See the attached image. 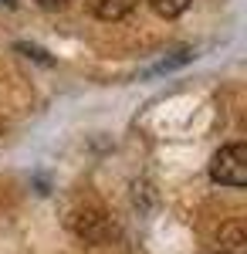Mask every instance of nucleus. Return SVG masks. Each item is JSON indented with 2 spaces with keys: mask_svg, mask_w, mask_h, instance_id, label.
Masks as SVG:
<instances>
[{
  "mask_svg": "<svg viewBox=\"0 0 247 254\" xmlns=\"http://www.w3.org/2000/svg\"><path fill=\"white\" fill-rule=\"evenodd\" d=\"M210 176L224 187H244L247 183V146L244 142H230L224 146L213 163H210Z\"/></svg>",
  "mask_w": 247,
  "mask_h": 254,
  "instance_id": "obj_1",
  "label": "nucleus"
},
{
  "mask_svg": "<svg viewBox=\"0 0 247 254\" xmlns=\"http://www.w3.org/2000/svg\"><path fill=\"white\" fill-rule=\"evenodd\" d=\"M71 227H75V234H78V237H85L88 244H105V241L115 234V227L109 224V217L102 214L98 207L75 210V214H71Z\"/></svg>",
  "mask_w": 247,
  "mask_h": 254,
  "instance_id": "obj_2",
  "label": "nucleus"
},
{
  "mask_svg": "<svg viewBox=\"0 0 247 254\" xmlns=\"http://www.w3.org/2000/svg\"><path fill=\"white\" fill-rule=\"evenodd\" d=\"M135 7V0H92V10L102 20H122Z\"/></svg>",
  "mask_w": 247,
  "mask_h": 254,
  "instance_id": "obj_3",
  "label": "nucleus"
},
{
  "mask_svg": "<svg viewBox=\"0 0 247 254\" xmlns=\"http://www.w3.org/2000/svg\"><path fill=\"white\" fill-rule=\"evenodd\" d=\"M149 3L156 7V14H163V17H180L190 7V0H149Z\"/></svg>",
  "mask_w": 247,
  "mask_h": 254,
  "instance_id": "obj_4",
  "label": "nucleus"
},
{
  "mask_svg": "<svg viewBox=\"0 0 247 254\" xmlns=\"http://www.w3.org/2000/svg\"><path fill=\"white\" fill-rule=\"evenodd\" d=\"M34 3H41V7H64L68 0H34Z\"/></svg>",
  "mask_w": 247,
  "mask_h": 254,
  "instance_id": "obj_5",
  "label": "nucleus"
},
{
  "mask_svg": "<svg viewBox=\"0 0 247 254\" xmlns=\"http://www.w3.org/2000/svg\"><path fill=\"white\" fill-rule=\"evenodd\" d=\"M220 254H234V251H220Z\"/></svg>",
  "mask_w": 247,
  "mask_h": 254,
  "instance_id": "obj_6",
  "label": "nucleus"
}]
</instances>
